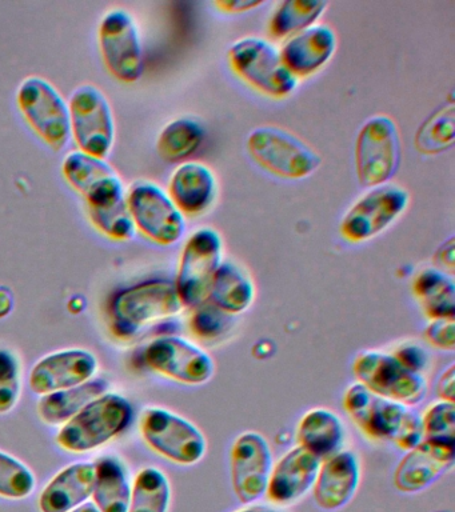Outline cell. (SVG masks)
<instances>
[{"label": "cell", "mask_w": 455, "mask_h": 512, "mask_svg": "<svg viewBox=\"0 0 455 512\" xmlns=\"http://www.w3.org/2000/svg\"><path fill=\"white\" fill-rule=\"evenodd\" d=\"M255 283L249 271L233 260H223L211 283L209 299L227 314L238 316L254 304Z\"/></svg>", "instance_id": "cell-27"}, {"label": "cell", "mask_w": 455, "mask_h": 512, "mask_svg": "<svg viewBox=\"0 0 455 512\" xmlns=\"http://www.w3.org/2000/svg\"><path fill=\"white\" fill-rule=\"evenodd\" d=\"M139 432L150 450L178 466L190 467L202 462L209 448L197 424L163 407L143 410Z\"/></svg>", "instance_id": "cell-5"}, {"label": "cell", "mask_w": 455, "mask_h": 512, "mask_svg": "<svg viewBox=\"0 0 455 512\" xmlns=\"http://www.w3.org/2000/svg\"><path fill=\"white\" fill-rule=\"evenodd\" d=\"M94 478V463L91 462H75L62 468L39 494V512H70L89 503Z\"/></svg>", "instance_id": "cell-24"}, {"label": "cell", "mask_w": 455, "mask_h": 512, "mask_svg": "<svg viewBox=\"0 0 455 512\" xmlns=\"http://www.w3.org/2000/svg\"><path fill=\"white\" fill-rule=\"evenodd\" d=\"M353 374L373 394L413 408L426 399L429 391L425 375L403 366L393 352H359L353 362Z\"/></svg>", "instance_id": "cell-8"}, {"label": "cell", "mask_w": 455, "mask_h": 512, "mask_svg": "<svg viewBox=\"0 0 455 512\" xmlns=\"http://www.w3.org/2000/svg\"><path fill=\"white\" fill-rule=\"evenodd\" d=\"M247 151L270 174L283 179L309 178L321 166V156L285 128L262 126L250 132Z\"/></svg>", "instance_id": "cell-6"}, {"label": "cell", "mask_w": 455, "mask_h": 512, "mask_svg": "<svg viewBox=\"0 0 455 512\" xmlns=\"http://www.w3.org/2000/svg\"><path fill=\"white\" fill-rule=\"evenodd\" d=\"M423 338L439 351L455 350V318L431 319L423 331Z\"/></svg>", "instance_id": "cell-39"}, {"label": "cell", "mask_w": 455, "mask_h": 512, "mask_svg": "<svg viewBox=\"0 0 455 512\" xmlns=\"http://www.w3.org/2000/svg\"><path fill=\"white\" fill-rule=\"evenodd\" d=\"M91 500L99 512H127L133 479L126 463L118 456L103 455L95 460Z\"/></svg>", "instance_id": "cell-26"}, {"label": "cell", "mask_w": 455, "mask_h": 512, "mask_svg": "<svg viewBox=\"0 0 455 512\" xmlns=\"http://www.w3.org/2000/svg\"><path fill=\"white\" fill-rule=\"evenodd\" d=\"M355 172L361 186L390 183L402 159L401 135L389 115H374L359 128L355 140Z\"/></svg>", "instance_id": "cell-7"}, {"label": "cell", "mask_w": 455, "mask_h": 512, "mask_svg": "<svg viewBox=\"0 0 455 512\" xmlns=\"http://www.w3.org/2000/svg\"><path fill=\"white\" fill-rule=\"evenodd\" d=\"M437 395L439 400H446V402H453L455 398V367L450 364L442 375L439 376L437 383Z\"/></svg>", "instance_id": "cell-42"}, {"label": "cell", "mask_w": 455, "mask_h": 512, "mask_svg": "<svg viewBox=\"0 0 455 512\" xmlns=\"http://www.w3.org/2000/svg\"><path fill=\"white\" fill-rule=\"evenodd\" d=\"M454 276L434 267L415 275L411 290L423 314L431 319L455 318Z\"/></svg>", "instance_id": "cell-29"}, {"label": "cell", "mask_w": 455, "mask_h": 512, "mask_svg": "<svg viewBox=\"0 0 455 512\" xmlns=\"http://www.w3.org/2000/svg\"><path fill=\"white\" fill-rule=\"evenodd\" d=\"M454 463L455 446L423 439L399 460L393 475L394 486L402 494L429 490L454 467Z\"/></svg>", "instance_id": "cell-20"}, {"label": "cell", "mask_w": 455, "mask_h": 512, "mask_svg": "<svg viewBox=\"0 0 455 512\" xmlns=\"http://www.w3.org/2000/svg\"><path fill=\"white\" fill-rule=\"evenodd\" d=\"M227 60L239 79L269 98H287L297 90L298 79L283 62L279 47L261 36L238 39Z\"/></svg>", "instance_id": "cell-4"}, {"label": "cell", "mask_w": 455, "mask_h": 512, "mask_svg": "<svg viewBox=\"0 0 455 512\" xmlns=\"http://www.w3.org/2000/svg\"><path fill=\"white\" fill-rule=\"evenodd\" d=\"M134 415L133 404L126 396L106 392L63 424L55 442L71 454L93 452L123 434L133 423Z\"/></svg>", "instance_id": "cell-3"}, {"label": "cell", "mask_w": 455, "mask_h": 512, "mask_svg": "<svg viewBox=\"0 0 455 512\" xmlns=\"http://www.w3.org/2000/svg\"><path fill=\"white\" fill-rule=\"evenodd\" d=\"M173 490L169 476L158 467H143L131 487L127 512H170Z\"/></svg>", "instance_id": "cell-31"}, {"label": "cell", "mask_w": 455, "mask_h": 512, "mask_svg": "<svg viewBox=\"0 0 455 512\" xmlns=\"http://www.w3.org/2000/svg\"><path fill=\"white\" fill-rule=\"evenodd\" d=\"M62 171L70 186L86 199L87 208L105 207L127 196L121 176L105 159L71 151L63 159Z\"/></svg>", "instance_id": "cell-17"}, {"label": "cell", "mask_w": 455, "mask_h": 512, "mask_svg": "<svg viewBox=\"0 0 455 512\" xmlns=\"http://www.w3.org/2000/svg\"><path fill=\"white\" fill-rule=\"evenodd\" d=\"M206 131L194 118H177L159 132L157 151L165 162H185L198 152L205 142Z\"/></svg>", "instance_id": "cell-30"}, {"label": "cell", "mask_w": 455, "mask_h": 512, "mask_svg": "<svg viewBox=\"0 0 455 512\" xmlns=\"http://www.w3.org/2000/svg\"><path fill=\"white\" fill-rule=\"evenodd\" d=\"M295 436L298 446L305 448L319 460H325L345 447L346 428L334 411L315 407L299 419Z\"/></svg>", "instance_id": "cell-25"}, {"label": "cell", "mask_w": 455, "mask_h": 512, "mask_svg": "<svg viewBox=\"0 0 455 512\" xmlns=\"http://www.w3.org/2000/svg\"><path fill=\"white\" fill-rule=\"evenodd\" d=\"M143 362L155 374L185 386H203L215 375L213 356L201 344L177 335L151 340L143 351Z\"/></svg>", "instance_id": "cell-13"}, {"label": "cell", "mask_w": 455, "mask_h": 512, "mask_svg": "<svg viewBox=\"0 0 455 512\" xmlns=\"http://www.w3.org/2000/svg\"><path fill=\"white\" fill-rule=\"evenodd\" d=\"M17 102L30 127L54 151H61L69 143V103L49 80L27 76L19 84Z\"/></svg>", "instance_id": "cell-11"}, {"label": "cell", "mask_w": 455, "mask_h": 512, "mask_svg": "<svg viewBox=\"0 0 455 512\" xmlns=\"http://www.w3.org/2000/svg\"><path fill=\"white\" fill-rule=\"evenodd\" d=\"M434 268L445 272L447 275L454 276L455 268V242L453 236L446 240L441 247L435 251L433 256Z\"/></svg>", "instance_id": "cell-41"}, {"label": "cell", "mask_w": 455, "mask_h": 512, "mask_svg": "<svg viewBox=\"0 0 455 512\" xmlns=\"http://www.w3.org/2000/svg\"><path fill=\"white\" fill-rule=\"evenodd\" d=\"M338 50V38L327 24L317 23L283 40V62L295 78H309L321 71L334 58Z\"/></svg>", "instance_id": "cell-22"}, {"label": "cell", "mask_w": 455, "mask_h": 512, "mask_svg": "<svg viewBox=\"0 0 455 512\" xmlns=\"http://www.w3.org/2000/svg\"><path fill=\"white\" fill-rule=\"evenodd\" d=\"M393 354L403 366L409 368L411 371L419 372V374H423V371L429 366V355H427V352L423 350L421 346H418V344H401Z\"/></svg>", "instance_id": "cell-40"}, {"label": "cell", "mask_w": 455, "mask_h": 512, "mask_svg": "<svg viewBox=\"0 0 455 512\" xmlns=\"http://www.w3.org/2000/svg\"><path fill=\"white\" fill-rule=\"evenodd\" d=\"M454 140L455 108L451 100L423 120L415 134V147L423 155H438L453 147Z\"/></svg>", "instance_id": "cell-33"}, {"label": "cell", "mask_w": 455, "mask_h": 512, "mask_svg": "<svg viewBox=\"0 0 455 512\" xmlns=\"http://www.w3.org/2000/svg\"><path fill=\"white\" fill-rule=\"evenodd\" d=\"M222 262L223 239L215 228H198L187 238L174 280L183 308L191 310L209 299L211 283Z\"/></svg>", "instance_id": "cell-9"}, {"label": "cell", "mask_w": 455, "mask_h": 512, "mask_svg": "<svg viewBox=\"0 0 455 512\" xmlns=\"http://www.w3.org/2000/svg\"><path fill=\"white\" fill-rule=\"evenodd\" d=\"M167 192L183 215L191 218L205 215L217 202V175L207 164L187 160L171 174Z\"/></svg>", "instance_id": "cell-23"}, {"label": "cell", "mask_w": 455, "mask_h": 512, "mask_svg": "<svg viewBox=\"0 0 455 512\" xmlns=\"http://www.w3.org/2000/svg\"><path fill=\"white\" fill-rule=\"evenodd\" d=\"M187 327L198 342L219 343L234 330L235 316L227 314L210 300H206L197 307L191 308Z\"/></svg>", "instance_id": "cell-34"}, {"label": "cell", "mask_w": 455, "mask_h": 512, "mask_svg": "<svg viewBox=\"0 0 455 512\" xmlns=\"http://www.w3.org/2000/svg\"><path fill=\"white\" fill-rule=\"evenodd\" d=\"M70 512H99L97 510V507L94 506L93 503L89 502L86 504H83V506L75 508V510Z\"/></svg>", "instance_id": "cell-46"}, {"label": "cell", "mask_w": 455, "mask_h": 512, "mask_svg": "<svg viewBox=\"0 0 455 512\" xmlns=\"http://www.w3.org/2000/svg\"><path fill=\"white\" fill-rule=\"evenodd\" d=\"M127 203L135 228L151 242L173 246L185 235L186 216L159 184L150 180L131 184Z\"/></svg>", "instance_id": "cell-12"}, {"label": "cell", "mask_w": 455, "mask_h": 512, "mask_svg": "<svg viewBox=\"0 0 455 512\" xmlns=\"http://www.w3.org/2000/svg\"><path fill=\"white\" fill-rule=\"evenodd\" d=\"M265 3L262 0H231V2L225 0V2L215 3V6L227 14H239V12L257 10L258 7L265 6Z\"/></svg>", "instance_id": "cell-43"}, {"label": "cell", "mask_w": 455, "mask_h": 512, "mask_svg": "<svg viewBox=\"0 0 455 512\" xmlns=\"http://www.w3.org/2000/svg\"><path fill=\"white\" fill-rule=\"evenodd\" d=\"M321 460L301 446L290 448L274 462L266 499L275 507L286 508L301 502L313 491Z\"/></svg>", "instance_id": "cell-19"}, {"label": "cell", "mask_w": 455, "mask_h": 512, "mask_svg": "<svg viewBox=\"0 0 455 512\" xmlns=\"http://www.w3.org/2000/svg\"><path fill=\"white\" fill-rule=\"evenodd\" d=\"M97 371L98 359L93 352L67 348L39 359L31 368L29 386L34 394L49 395L89 382Z\"/></svg>", "instance_id": "cell-18"}, {"label": "cell", "mask_w": 455, "mask_h": 512, "mask_svg": "<svg viewBox=\"0 0 455 512\" xmlns=\"http://www.w3.org/2000/svg\"><path fill=\"white\" fill-rule=\"evenodd\" d=\"M22 395L21 359L10 348L0 347V415L18 406Z\"/></svg>", "instance_id": "cell-38"}, {"label": "cell", "mask_w": 455, "mask_h": 512, "mask_svg": "<svg viewBox=\"0 0 455 512\" xmlns=\"http://www.w3.org/2000/svg\"><path fill=\"white\" fill-rule=\"evenodd\" d=\"M343 408L371 440L390 442L410 451L423 440L422 415L413 407L382 398L355 382L343 394Z\"/></svg>", "instance_id": "cell-1"}, {"label": "cell", "mask_w": 455, "mask_h": 512, "mask_svg": "<svg viewBox=\"0 0 455 512\" xmlns=\"http://www.w3.org/2000/svg\"><path fill=\"white\" fill-rule=\"evenodd\" d=\"M37 487V478L29 466L15 456L0 451V498L25 500Z\"/></svg>", "instance_id": "cell-35"}, {"label": "cell", "mask_w": 455, "mask_h": 512, "mask_svg": "<svg viewBox=\"0 0 455 512\" xmlns=\"http://www.w3.org/2000/svg\"><path fill=\"white\" fill-rule=\"evenodd\" d=\"M71 136L78 150L106 159L115 144V120L106 95L93 84H83L69 100Z\"/></svg>", "instance_id": "cell-14"}, {"label": "cell", "mask_w": 455, "mask_h": 512, "mask_svg": "<svg viewBox=\"0 0 455 512\" xmlns=\"http://www.w3.org/2000/svg\"><path fill=\"white\" fill-rule=\"evenodd\" d=\"M361 462L353 451L342 450L321 460L313 487L315 506L321 511L338 512L349 506L361 484Z\"/></svg>", "instance_id": "cell-21"}, {"label": "cell", "mask_w": 455, "mask_h": 512, "mask_svg": "<svg viewBox=\"0 0 455 512\" xmlns=\"http://www.w3.org/2000/svg\"><path fill=\"white\" fill-rule=\"evenodd\" d=\"M109 388L106 379L94 378L79 386L43 395L37 406L39 419L47 426L62 427L87 404L109 392Z\"/></svg>", "instance_id": "cell-28"}, {"label": "cell", "mask_w": 455, "mask_h": 512, "mask_svg": "<svg viewBox=\"0 0 455 512\" xmlns=\"http://www.w3.org/2000/svg\"><path fill=\"white\" fill-rule=\"evenodd\" d=\"M439 512H442V511H439Z\"/></svg>", "instance_id": "cell-47"}, {"label": "cell", "mask_w": 455, "mask_h": 512, "mask_svg": "<svg viewBox=\"0 0 455 512\" xmlns=\"http://www.w3.org/2000/svg\"><path fill=\"white\" fill-rule=\"evenodd\" d=\"M329 3L323 0H286L279 3L269 20L274 39L285 40L319 23Z\"/></svg>", "instance_id": "cell-32"}, {"label": "cell", "mask_w": 455, "mask_h": 512, "mask_svg": "<svg viewBox=\"0 0 455 512\" xmlns=\"http://www.w3.org/2000/svg\"><path fill=\"white\" fill-rule=\"evenodd\" d=\"M409 204V191L398 184L369 188L343 215L339 224L342 238L350 243L377 238L405 214Z\"/></svg>", "instance_id": "cell-10"}, {"label": "cell", "mask_w": 455, "mask_h": 512, "mask_svg": "<svg viewBox=\"0 0 455 512\" xmlns=\"http://www.w3.org/2000/svg\"><path fill=\"white\" fill-rule=\"evenodd\" d=\"M231 512H285L283 508L275 507L273 504L250 503L243 504L241 508Z\"/></svg>", "instance_id": "cell-45"}, {"label": "cell", "mask_w": 455, "mask_h": 512, "mask_svg": "<svg viewBox=\"0 0 455 512\" xmlns=\"http://www.w3.org/2000/svg\"><path fill=\"white\" fill-rule=\"evenodd\" d=\"M182 310L174 282L147 280L113 296L107 311V326L115 340L129 343L147 328L175 318Z\"/></svg>", "instance_id": "cell-2"}, {"label": "cell", "mask_w": 455, "mask_h": 512, "mask_svg": "<svg viewBox=\"0 0 455 512\" xmlns=\"http://www.w3.org/2000/svg\"><path fill=\"white\" fill-rule=\"evenodd\" d=\"M423 439L455 446V404L438 400L422 415Z\"/></svg>", "instance_id": "cell-37"}, {"label": "cell", "mask_w": 455, "mask_h": 512, "mask_svg": "<svg viewBox=\"0 0 455 512\" xmlns=\"http://www.w3.org/2000/svg\"><path fill=\"white\" fill-rule=\"evenodd\" d=\"M89 216L94 227L107 238L127 242L133 239L137 228L131 218L127 196L105 207L89 208Z\"/></svg>", "instance_id": "cell-36"}, {"label": "cell", "mask_w": 455, "mask_h": 512, "mask_svg": "<svg viewBox=\"0 0 455 512\" xmlns=\"http://www.w3.org/2000/svg\"><path fill=\"white\" fill-rule=\"evenodd\" d=\"M14 310V294L9 287L0 286V319H5Z\"/></svg>", "instance_id": "cell-44"}, {"label": "cell", "mask_w": 455, "mask_h": 512, "mask_svg": "<svg viewBox=\"0 0 455 512\" xmlns=\"http://www.w3.org/2000/svg\"><path fill=\"white\" fill-rule=\"evenodd\" d=\"M99 47L107 70L118 80L134 83L145 70L141 32L134 16L123 8L103 15L99 24Z\"/></svg>", "instance_id": "cell-15"}, {"label": "cell", "mask_w": 455, "mask_h": 512, "mask_svg": "<svg viewBox=\"0 0 455 512\" xmlns=\"http://www.w3.org/2000/svg\"><path fill=\"white\" fill-rule=\"evenodd\" d=\"M274 466L269 440L255 431L239 434L230 450V480L242 504L258 502L266 494Z\"/></svg>", "instance_id": "cell-16"}]
</instances>
